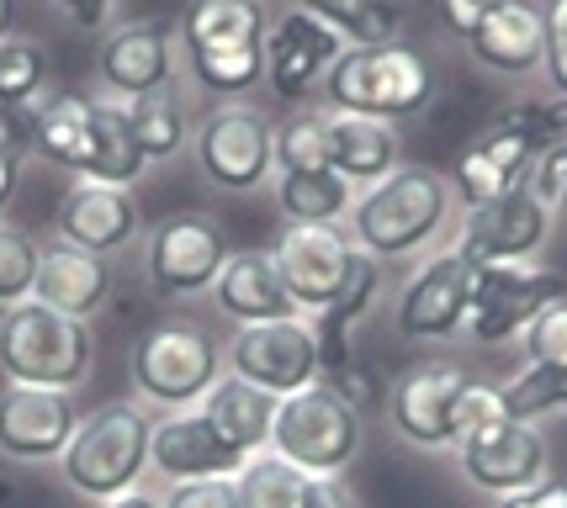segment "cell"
I'll list each match as a JSON object with an SVG mask.
<instances>
[{"label":"cell","mask_w":567,"mask_h":508,"mask_svg":"<svg viewBox=\"0 0 567 508\" xmlns=\"http://www.w3.org/2000/svg\"><path fill=\"white\" fill-rule=\"evenodd\" d=\"M445 212H451V180L441 169L398 165L350 207V234L355 249H367L371 260H403L441 234Z\"/></svg>","instance_id":"cell-1"},{"label":"cell","mask_w":567,"mask_h":508,"mask_svg":"<svg viewBox=\"0 0 567 508\" xmlns=\"http://www.w3.org/2000/svg\"><path fill=\"white\" fill-rule=\"evenodd\" d=\"M148 439H154V418L138 403H101V408L80 413L70 445L59 456V471L80 498L112 504L133 493L148 471Z\"/></svg>","instance_id":"cell-2"},{"label":"cell","mask_w":567,"mask_h":508,"mask_svg":"<svg viewBox=\"0 0 567 508\" xmlns=\"http://www.w3.org/2000/svg\"><path fill=\"white\" fill-rule=\"evenodd\" d=\"M91 355H96V344H91V329L80 318L53 313L38 297H27L17 308H0V371H6V382L74 392L91 376Z\"/></svg>","instance_id":"cell-3"},{"label":"cell","mask_w":567,"mask_h":508,"mask_svg":"<svg viewBox=\"0 0 567 508\" xmlns=\"http://www.w3.org/2000/svg\"><path fill=\"white\" fill-rule=\"evenodd\" d=\"M323 96H329L334 112H350V117L403 122L430 106L435 74L424 64V53L403 49V43L346 49L334 59V70L323 74Z\"/></svg>","instance_id":"cell-4"},{"label":"cell","mask_w":567,"mask_h":508,"mask_svg":"<svg viewBox=\"0 0 567 508\" xmlns=\"http://www.w3.org/2000/svg\"><path fill=\"white\" fill-rule=\"evenodd\" d=\"M127 371H133V387H138L144 403L181 413L197 408L202 397L213 392V382L223 376V350L202 323L165 318V323H154V329L133 339Z\"/></svg>","instance_id":"cell-5"},{"label":"cell","mask_w":567,"mask_h":508,"mask_svg":"<svg viewBox=\"0 0 567 508\" xmlns=\"http://www.w3.org/2000/svg\"><path fill=\"white\" fill-rule=\"evenodd\" d=\"M271 450L281 460L302 466L308 477H340L350 460L361 456V413L350 408L334 387L313 382V387L276 403Z\"/></svg>","instance_id":"cell-6"},{"label":"cell","mask_w":567,"mask_h":508,"mask_svg":"<svg viewBox=\"0 0 567 508\" xmlns=\"http://www.w3.org/2000/svg\"><path fill=\"white\" fill-rule=\"evenodd\" d=\"M567 297V276L536 260H504V266H477L467 308V334L477 344H504L525 334V323Z\"/></svg>","instance_id":"cell-7"},{"label":"cell","mask_w":567,"mask_h":508,"mask_svg":"<svg viewBox=\"0 0 567 508\" xmlns=\"http://www.w3.org/2000/svg\"><path fill=\"white\" fill-rule=\"evenodd\" d=\"M228 371L245 376L271 397H292V392L313 387L323 376L319 361V334L313 318H271V323H249L228 339Z\"/></svg>","instance_id":"cell-8"},{"label":"cell","mask_w":567,"mask_h":508,"mask_svg":"<svg viewBox=\"0 0 567 508\" xmlns=\"http://www.w3.org/2000/svg\"><path fill=\"white\" fill-rule=\"evenodd\" d=\"M197 165L218 191H260L276 169V127L255 106H218L197 127Z\"/></svg>","instance_id":"cell-9"},{"label":"cell","mask_w":567,"mask_h":508,"mask_svg":"<svg viewBox=\"0 0 567 508\" xmlns=\"http://www.w3.org/2000/svg\"><path fill=\"white\" fill-rule=\"evenodd\" d=\"M228 239L213 218L202 212H175L165 218L154 234H148V255H144V270L154 291L165 297H197V291H213L218 270L228 266Z\"/></svg>","instance_id":"cell-10"},{"label":"cell","mask_w":567,"mask_h":508,"mask_svg":"<svg viewBox=\"0 0 567 508\" xmlns=\"http://www.w3.org/2000/svg\"><path fill=\"white\" fill-rule=\"evenodd\" d=\"M355 255H361L355 239H346L340 228H297V222L281 228V239L271 249L276 276L297 302V313H323L346 291Z\"/></svg>","instance_id":"cell-11"},{"label":"cell","mask_w":567,"mask_h":508,"mask_svg":"<svg viewBox=\"0 0 567 508\" xmlns=\"http://www.w3.org/2000/svg\"><path fill=\"white\" fill-rule=\"evenodd\" d=\"M456 456H462V477H467L477 493H494V498L525 493V487H536L542 477H551V471H546L542 429H536V424H519L509 413L462 439Z\"/></svg>","instance_id":"cell-12"},{"label":"cell","mask_w":567,"mask_h":508,"mask_svg":"<svg viewBox=\"0 0 567 508\" xmlns=\"http://www.w3.org/2000/svg\"><path fill=\"white\" fill-rule=\"evenodd\" d=\"M467 365L456 361H414L398 371L393 392H388V418L409 445L424 450H445L451 445V408L467 392Z\"/></svg>","instance_id":"cell-13"},{"label":"cell","mask_w":567,"mask_h":508,"mask_svg":"<svg viewBox=\"0 0 567 508\" xmlns=\"http://www.w3.org/2000/svg\"><path fill=\"white\" fill-rule=\"evenodd\" d=\"M546 239H551V212H546L525 186H515V191L472 207L467 228H462V239H456V255H467L472 266L536 260Z\"/></svg>","instance_id":"cell-14"},{"label":"cell","mask_w":567,"mask_h":508,"mask_svg":"<svg viewBox=\"0 0 567 508\" xmlns=\"http://www.w3.org/2000/svg\"><path fill=\"white\" fill-rule=\"evenodd\" d=\"M80 408H74V392H53V387H22V382H6L0 387V456L6 460H59L70 445Z\"/></svg>","instance_id":"cell-15"},{"label":"cell","mask_w":567,"mask_h":508,"mask_svg":"<svg viewBox=\"0 0 567 508\" xmlns=\"http://www.w3.org/2000/svg\"><path fill=\"white\" fill-rule=\"evenodd\" d=\"M472 281H477V266H472L467 255H456V249H445L430 266H420L414 281L398 297V313H393L398 334L403 339H451L467 323Z\"/></svg>","instance_id":"cell-16"},{"label":"cell","mask_w":567,"mask_h":508,"mask_svg":"<svg viewBox=\"0 0 567 508\" xmlns=\"http://www.w3.org/2000/svg\"><path fill=\"white\" fill-rule=\"evenodd\" d=\"M346 53V38L313 11L292 6L281 22L266 32V85L281 101H302L323 74L334 70V59Z\"/></svg>","instance_id":"cell-17"},{"label":"cell","mask_w":567,"mask_h":508,"mask_svg":"<svg viewBox=\"0 0 567 508\" xmlns=\"http://www.w3.org/2000/svg\"><path fill=\"white\" fill-rule=\"evenodd\" d=\"M249 456H239L228 439L207 424L202 408H181L171 418L154 424L148 439V466L165 477V483H202V477H239V466Z\"/></svg>","instance_id":"cell-18"},{"label":"cell","mask_w":567,"mask_h":508,"mask_svg":"<svg viewBox=\"0 0 567 508\" xmlns=\"http://www.w3.org/2000/svg\"><path fill=\"white\" fill-rule=\"evenodd\" d=\"M536 148H542L536 138L488 122V127L456 154V165H451V191L462 196L467 212L483 207V201H494V196H504V191H515L519 180H525V169H530V159H536Z\"/></svg>","instance_id":"cell-19"},{"label":"cell","mask_w":567,"mask_h":508,"mask_svg":"<svg viewBox=\"0 0 567 508\" xmlns=\"http://www.w3.org/2000/svg\"><path fill=\"white\" fill-rule=\"evenodd\" d=\"M138 239V201L123 186L74 180L59 201V243H74L85 255H117Z\"/></svg>","instance_id":"cell-20"},{"label":"cell","mask_w":567,"mask_h":508,"mask_svg":"<svg viewBox=\"0 0 567 508\" xmlns=\"http://www.w3.org/2000/svg\"><path fill=\"white\" fill-rule=\"evenodd\" d=\"M96 70H101V80L112 85V96L117 101L148 96V91L171 85V70H175L171 27L165 22H123V27H112V32L101 38Z\"/></svg>","instance_id":"cell-21"},{"label":"cell","mask_w":567,"mask_h":508,"mask_svg":"<svg viewBox=\"0 0 567 508\" xmlns=\"http://www.w3.org/2000/svg\"><path fill=\"white\" fill-rule=\"evenodd\" d=\"M467 53L494 74H530L546 64V17L536 6L525 0H504L494 6L483 22L472 27L467 38Z\"/></svg>","instance_id":"cell-22"},{"label":"cell","mask_w":567,"mask_h":508,"mask_svg":"<svg viewBox=\"0 0 567 508\" xmlns=\"http://www.w3.org/2000/svg\"><path fill=\"white\" fill-rule=\"evenodd\" d=\"M32 297L43 308H53V313L91 323L106 308V297H112V260L106 255H85L74 243H53V249H43Z\"/></svg>","instance_id":"cell-23"},{"label":"cell","mask_w":567,"mask_h":508,"mask_svg":"<svg viewBox=\"0 0 567 508\" xmlns=\"http://www.w3.org/2000/svg\"><path fill=\"white\" fill-rule=\"evenodd\" d=\"M213 302H218V313L234 318L239 329L271 323V318H297V302L287 297L281 276H276V260L266 249L228 255V266H223L218 281H213Z\"/></svg>","instance_id":"cell-24"},{"label":"cell","mask_w":567,"mask_h":508,"mask_svg":"<svg viewBox=\"0 0 567 508\" xmlns=\"http://www.w3.org/2000/svg\"><path fill=\"white\" fill-rule=\"evenodd\" d=\"M323 144H329V169L346 175L350 186H377L398 169V133L388 122L350 117V112H323Z\"/></svg>","instance_id":"cell-25"},{"label":"cell","mask_w":567,"mask_h":508,"mask_svg":"<svg viewBox=\"0 0 567 508\" xmlns=\"http://www.w3.org/2000/svg\"><path fill=\"white\" fill-rule=\"evenodd\" d=\"M276 403H281V397H271L266 387H255V382L228 371V376L213 382V392L202 397L197 408L207 413V424H213L239 456H260V450H271Z\"/></svg>","instance_id":"cell-26"},{"label":"cell","mask_w":567,"mask_h":508,"mask_svg":"<svg viewBox=\"0 0 567 508\" xmlns=\"http://www.w3.org/2000/svg\"><path fill=\"white\" fill-rule=\"evenodd\" d=\"M148 169L144 148L133 138V122H127V101L106 96L91 101V154H85V169L80 180H96V186H133Z\"/></svg>","instance_id":"cell-27"},{"label":"cell","mask_w":567,"mask_h":508,"mask_svg":"<svg viewBox=\"0 0 567 508\" xmlns=\"http://www.w3.org/2000/svg\"><path fill=\"white\" fill-rule=\"evenodd\" d=\"M271 17L266 0H192L181 17V43L186 53L202 49H255L266 43Z\"/></svg>","instance_id":"cell-28"},{"label":"cell","mask_w":567,"mask_h":508,"mask_svg":"<svg viewBox=\"0 0 567 508\" xmlns=\"http://www.w3.org/2000/svg\"><path fill=\"white\" fill-rule=\"evenodd\" d=\"M377 287H382V260H371L367 249L355 255V270H350L346 291L313 313V334H319V361L323 371H340L346 361H355V318L371 313L377 302Z\"/></svg>","instance_id":"cell-29"},{"label":"cell","mask_w":567,"mask_h":508,"mask_svg":"<svg viewBox=\"0 0 567 508\" xmlns=\"http://www.w3.org/2000/svg\"><path fill=\"white\" fill-rule=\"evenodd\" d=\"M32 148L49 159V165L64 169H85V154H91V96L80 91H59V96L38 101L32 106Z\"/></svg>","instance_id":"cell-30"},{"label":"cell","mask_w":567,"mask_h":508,"mask_svg":"<svg viewBox=\"0 0 567 508\" xmlns=\"http://www.w3.org/2000/svg\"><path fill=\"white\" fill-rule=\"evenodd\" d=\"M276 201L297 228H340V218H350V207H355L350 180L334 169H281Z\"/></svg>","instance_id":"cell-31"},{"label":"cell","mask_w":567,"mask_h":508,"mask_svg":"<svg viewBox=\"0 0 567 508\" xmlns=\"http://www.w3.org/2000/svg\"><path fill=\"white\" fill-rule=\"evenodd\" d=\"M313 483H319V477H308L302 466L281 460L276 450L249 456L245 466H239V477H234V487H239V508H308Z\"/></svg>","instance_id":"cell-32"},{"label":"cell","mask_w":567,"mask_h":508,"mask_svg":"<svg viewBox=\"0 0 567 508\" xmlns=\"http://www.w3.org/2000/svg\"><path fill=\"white\" fill-rule=\"evenodd\" d=\"M297 6L313 11L319 22H329L355 49H382L403 27V6L398 0H297Z\"/></svg>","instance_id":"cell-33"},{"label":"cell","mask_w":567,"mask_h":508,"mask_svg":"<svg viewBox=\"0 0 567 508\" xmlns=\"http://www.w3.org/2000/svg\"><path fill=\"white\" fill-rule=\"evenodd\" d=\"M127 122H133V138L144 148V159H171L186 148V106H181V91L175 85H159L148 96L127 101Z\"/></svg>","instance_id":"cell-34"},{"label":"cell","mask_w":567,"mask_h":508,"mask_svg":"<svg viewBox=\"0 0 567 508\" xmlns=\"http://www.w3.org/2000/svg\"><path fill=\"white\" fill-rule=\"evenodd\" d=\"M43 85H49V53H43V43L17 38V32L0 38V106L6 112H27V106H38Z\"/></svg>","instance_id":"cell-35"},{"label":"cell","mask_w":567,"mask_h":508,"mask_svg":"<svg viewBox=\"0 0 567 508\" xmlns=\"http://www.w3.org/2000/svg\"><path fill=\"white\" fill-rule=\"evenodd\" d=\"M504 413L519 418V424H536L546 413H563L567 408V365H525L519 376H509L504 387Z\"/></svg>","instance_id":"cell-36"},{"label":"cell","mask_w":567,"mask_h":508,"mask_svg":"<svg viewBox=\"0 0 567 508\" xmlns=\"http://www.w3.org/2000/svg\"><path fill=\"white\" fill-rule=\"evenodd\" d=\"M192 74L213 96H245L249 85L266 80V43H255V49H202L192 53Z\"/></svg>","instance_id":"cell-37"},{"label":"cell","mask_w":567,"mask_h":508,"mask_svg":"<svg viewBox=\"0 0 567 508\" xmlns=\"http://www.w3.org/2000/svg\"><path fill=\"white\" fill-rule=\"evenodd\" d=\"M38 266H43V243L27 228L0 222V308H17L38 287Z\"/></svg>","instance_id":"cell-38"},{"label":"cell","mask_w":567,"mask_h":508,"mask_svg":"<svg viewBox=\"0 0 567 508\" xmlns=\"http://www.w3.org/2000/svg\"><path fill=\"white\" fill-rule=\"evenodd\" d=\"M276 165L281 169H329L323 112H297L292 122L276 127Z\"/></svg>","instance_id":"cell-39"},{"label":"cell","mask_w":567,"mask_h":508,"mask_svg":"<svg viewBox=\"0 0 567 508\" xmlns=\"http://www.w3.org/2000/svg\"><path fill=\"white\" fill-rule=\"evenodd\" d=\"M519 186L536 196L551 218L567 212V144L536 148V159H530V169H525V180H519Z\"/></svg>","instance_id":"cell-40"},{"label":"cell","mask_w":567,"mask_h":508,"mask_svg":"<svg viewBox=\"0 0 567 508\" xmlns=\"http://www.w3.org/2000/svg\"><path fill=\"white\" fill-rule=\"evenodd\" d=\"M525 355H530V365H567V297H557L551 308H542V313L525 323Z\"/></svg>","instance_id":"cell-41"},{"label":"cell","mask_w":567,"mask_h":508,"mask_svg":"<svg viewBox=\"0 0 567 508\" xmlns=\"http://www.w3.org/2000/svg\"><path fill=\"white\" fill-rule=\"evenodd\" d=\"M494 418H504V397H498V387H488V382H467V392H462L456 408H451V445H462V439L477 435V429L494 424Z\"/></svg>","instance_id":"cell-42"},{"label":"cell","mask_w":567,"mask_h":508,"mask_svg":"<svg viewBox=\"0 0 567 508\" xmlns=\"http://www.w3.org/2000/svg\"><path fill=\"white\" fill-rule=\"evenodd\" d=\"M159 508H239L234 477H202V483H171Z\"/></svg>","instance_id":"cell-43"},{"label":"cell","mask_w":567,"mask_h":508,"mask_svg":"<svg viewBox=\"0 0 567 508\" xmlns=\"http://www.w3.org/2000/svg\"><path fill=\"white\" fill-rule=\"evenodd\" d=\"M542 17H546V64L542 70L551 74V91L567 101V0H551Z\"/></svg>","instance_id":"cell-44"},{"label":"cell","mask_w":567,"mask_h":508,"mask_svg":"<svg viewBox=\"0 0 567 508\" xmlns=\"http://www.w3.org/2000/svg\"><path fill=\"white\" fill-rule=\"evenodd\" d=\"M319 382H323V387L340 392V397H346L355 413H367L371 403H377V376L367 371V361H346L340 371H323Z\"/></svg>","instance_id":"cell-45"},{"label":"cell","mask_w":567,"mask_h":508,"mask_svg":"<svg viewBox=\"0 0 567 508\" xmlns=\"http://www.w3.org/2000/svg\"><path fill=\"white\" fill-rule=\"evenodd\" d=\"M498 508H567V477H542V483L525 487V493L498 498Z\"/></svg>","instance_id":"cell-46"},{"label":"cell","mask_w":567,"mask_h":508,"mask_svg":"<svg viewBox=\"0 0 567 508\" xmlns=\"http://www.w3.org/2000/svg\"><path fill=\"white\" fill-rule=\"evenodd\" d=\"M494 6H504V0H441V11H445V22H451V32L456 38H467L472 27L483 22Z\"/></svg>","instance_id":"cell-47"},{"label":"cell","mask_w":567,"mask_h":508,"mask_svg":"<svg viewBox=\"0 0 567 508\" xmlns=\"http://www.w3.org/2000/svg\"><path fill=\"white\" fill-rule=\"evenodd\" d=\"M308 508H355V493H350L340 477H319V483H313Z\"/></svg>","instance_id":"cell-48"},{"label":"cell","mask_w":567,"mask_h":508,"mask_svg":"<svg viewBox=\"0 0 567 508\" xmlns=\"http://www.w3.org/2000/svg\"><path fill=\"white\" fill-rule=\"evenodd\" d=\"M53 6H59V11H64L74 27H96L101 17L117 6V0H53Z\"/></svg>","instance_id":"cell-49"},{"label":"cell","mask_w":567,"mask_h":508,"mask_svg":"<svg viewBox=\"0 0 567 508\" xmlns=\"http://www.w3.org/2000/svg\"><path fill=\"white\" fill-rule=\"evenodd\" d=\"M22 186V159L11 154V148H0V212L11 207V196Z\"/></svg>","instance_id":"cell-50"},{"label":"cell","mask_w":567,"mask_h":508,"mask_svg":"<svg viewBox=\"0 0 567 508\" xmlns=\"http://www.w3.org/2000/svg\"><path fill=\"white\" fill-rule=\"evenodd\" d=\"M101 508H159V498H148L144 487H133V493H123V498H112V504H101Z\"/></svg>","instance_id":"cell-51"},{"label":"cell","mask_w":567,"mask_h":508,"mask_svg":"<svg viewBox=\"0 0 567 508\" xmlns=\"http://www.w3.org/2000/svg\"><path fill=\"white\" fill-rule=\"evenodd\" d=\"M0 38H11V0H0Z\"/></svg>","instance_id":"cell-52"},{"label":"cell","mask_w":567,"mask_h":508,"mask_svg":"<svg viewBox=\"0 0 567 508\" xmlns=\"http://www.w3.org/2000/svg\"><path fill=\"white\" fill-rule=\"evenodd\" d=\"M11 498H17V487H11L6 477H0V508H11Z\"/></svg>","instance_id":"cell-53"}]
</instances>
